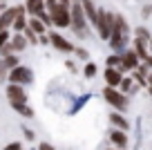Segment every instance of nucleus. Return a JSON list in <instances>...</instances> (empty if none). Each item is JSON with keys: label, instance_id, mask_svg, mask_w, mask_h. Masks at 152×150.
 Returning <instances> with one entry per match:
<instances>
[{"label": "nucleus", "instance_id": "obj_1", "mask_svg": "<svg viewBox=\"0 0 152 150\" xmlns=\"http://www.w3.org/2000/svg\"><path fill=\"white\" fill-rule=\"evenodd\" d=\"M72 32L78 40H85L90 38V20H87L85 11H83L81 0H72Z\"/></svg>", "mask_w": 152, "mask_h": 150}, {"label": "nucleus", "instance_id": "obj_2", "mask_svg": "<svg viewBox=\"0 0 152 150\" xmlns=\"http://www.w3.org/2000/svg\"><path fill=\"white\" fill-rule=\"evenodd\" d=\"M116 16H119V14H114V11L103 9V7H101L99 23H96V27H94V32L99 34V38H101V40H105V43H107L110 38H112L114 25H116Z\"/></svg>", "mask_w": 152, "mask_h": 150}, {"label": "nucleus", "instance_id": "obj_3", "mask_svg": "<svg viewBox=\"0 0 152 150\" xmlns=\"http://www.w3.org/2000/svg\"><path fill=\"white\" fill-rule=\"evenodd\" d=\"M103 99L116 110V112H125V110H128V96H125L119 88H110V85H105V88H103Z\"/></svg>", "mask_w": 152, "mask_h": 150}, {"label": "nucleus", "instance_id": "obj_4", "mask_svg": "<svg viewBox=\"0 0 152 150\" xmlns=\"http://www.w3.org/2000/svg\"><path fill=\"white\" fill-rule=\"evenodd\" d=\"M49 14H52V20H54L56 29H69L72 27V7H65L58 2Z\"/></svg>", "mask_w": 152, "mask_h": 150}, {"label": "nucleus", "instance_id": "obj_5", "mask_svg": "<svg viewBox=\"0 0 152 150\" xmlns=\"http://www.w3.org/2000/svg\"><path fill=\"white\" fill-rule=\"evenodd\" d=\"M121 61H123V63H121L116 70H121L123 74H125V72H134V70L143 63L141 56L134 52V47H128V49H123V52H121Z\"/></svg>", "mask_w": 152, "mask_h": 150}, {"label": "nucleus", "instance_id": "obj_6", "mask_svg": "<svg viewBox=\"0 0 152 150\" xmlns=\"http://www.w3.org/2000/svg\"><path fill=\"white\" fill-rule=\"evenodd\" d=\"M49 45L61 54H74V49H76L72 40H67L61 32H52V29H49Z\"/></svg>", "mask_w": 152, "mask_h": 150}, {"label": "nucleus", "instance_id": "obj_7", "mask_svg": "<svg viewBox=\"0 0 152 150\" xmlns=\"http://www.w3.org/2000/svg\"><path fill=\"white\" fill-rule=\"evenodd\" d=\"M9 83H18V85H29L34 83V72L27 65H18L9 72Z\"/></svg>", "mask_w": 152, "mask_h": 150}, {"label": "nucleus", "instance_id": "obj_8", "mask_svg": "<svg viewBox=\"0 0 152 150\" xmlns=\"http://www.w3.org/2000/svg\"><path fill=\"white\" fill-rule=\"evenodd\" d=\"M5 94L9 99V103H27V92L23 90V85L18 83H9L5 88Z\"/></svg>", "mask_w": 152, "mask_h": 150}, {"label": "nucleus", "instance_id": "obj_9", "mask_svg": "<svg viewBox=\"0 0 152 150\" xmlns=\"http://www.w3.org/2000/svg\"><path fill=\"white\" fill-rule=\"evenodd\" d=\"M81 5H83V11H85L90 25H92V27H96V23H99V14H101V7H96L94 0H81Z\"/></svg>", "mask_w": 152, "mask_h": 150}, {"label": "nucleus", "instance_id": "obj_10", "mask_svg": "<svg viewBox=\"0 0 152 150\" xmlns=\"http://www.w3.org/2000/svg\"><path fill=\"white\" fill-rule=\"evenodd\" d=\"M123 72L116 70V67H105L103 72V79H105V85H110V88H119L121 81H123Z\"/></svg>", "mask_w": 152, "mask_h": 150}, {"label": "nucleus", "instance_id": "obj_11", "mask_svg": "<svg viewBox=\"0 0 152 150\" xmlns=\"http://www.w3.org/2000/svg\"><path fill=\"white\" fill-rule=\"evenodd\" d=\"M110 141H112L116 148L125 150V148H128V132H125V130H119V128H116V130L110 135Z\"/></svg>", "mask_w": 152, "mask_h": 150}, {"label": "nucleus", "instance_id": "obj_12", "mask_svg": "<svg viewBox=\"0 0 152 150\" xmlns=\"http://www.w3.org/2000/svg\"><path fill=\"white\" fill-rule=\"evenodd\" d=\"M25 9L29 16H40L45 11V0H25Z\"/></svg>", "mask_w": 152, "mask_h": 150}, {"label": "nucleus", "instance_id": "obj_13", "mask_svg": "<svg viewBox=\"0 0 152 150\" xmlns=\"http://www.w3.org/2000/svg\"><path fill=\"white\" fill-rule=\"evenodd\" d=\"M110 123H112V126H116L119 130H125V132L130 130V121H128L121 112H112V114H110Z\"/></svg>", "mask_w": 152, "mask_h": 150}, {"label": "nucleus", "instance_id": "obj_14", "mask_svg": "<svg viewBox=\"0 0 152 150\" xmlns=\"http://www.w3.org/2000/svg\"><path fill=\"white\" fill-rule=\"evenodd\" d=\"M11 45H14L16 54H20V52H25V49H27L29 40H27V36H25V34H14V36H11Z\"/></svg>", "mask_w": 152, "mask_h": 150}, {"label": "nucleus", "instance_id": "obj_15", "mask_svg": "<svg viewBox=\"0 0 152 150\" xmlns=\"http://www.w3.org/2000/svg\"><path fill=\"white\" fill-rule=\"evenodd\" d=\"M29 27H31L34 32L38 34V36H40V34H47V32H49V27H47V25H45L40 18H38V16H29Z\"/></svg>", "mask_w": 152, "mask_h": 150}, {"label": "nucleus", "instance_id": "obj_16", "mask_svg": "<svg viewBox=\"0 0 152 150\" xmlns=\"http://www.w3.org/2000/svg\"><path fill=\"white\" fill-rule=\"evenodd\" d=\"M132 38H141V40L150 43V40H152V32L145 27V25H139V27L132 29Z\"/></svg>", "mask_w": 152, "mask_h": 150}, {"label": "nucleus", "instance_id": "obj_17", "mask_svg": "<svg viewBox=\"0 0 152 150\" xmlns=\"http://www.w3.org/2000/svg\"><path fill=\"white\" fill-rule=\"evenodd\" d=\"M11 108H14L18 114H23L25 119H31V117H34V110L29 108L27 103H11Z\"/></svg>", "mask_w": 152, "mask_h": 150}, {"label": "nucleus", "instance_id": "obj_18", "mask_svg": "<svg viewBox=\"0 0 152 150\" xmlns=\"http://www.w3.org/2000/svg\"><path fill=\"white\" fill-rule=\"evenodd\" d=\"M119 88H121L123 94H132L134 92V79H132V76H123V81H121Z\"/></svg>", "mask_w": 152, "mask_h": 150}, {"label": "nucleus", "instance_id": "obj_19", "mask_svg": "<svg viewBox=\"0 0 152 150\" xmlns=\"http://www.w3.org/2000/svg\"><path fill=\"white\" fill-rule=\"evenodd\" d=\"M96 72H99V67H96V63L87 61L85 65H83V76H85V79H94V76H96Z\"/></svg>", "mask_w": 152, "mask_h": 150}, {"label": "nucleus", "instance_id": "obj_20", "mask_svg": "<svg viewBox=\"0 0 152 150\" xmlns=\"http://www.w3.org/2000/svg\"><path fill=\"white\" fill-rule=\"evenodd\" d=\"M121 63H123V61H121V54L112 52V54L107 56V61H105V67H119Z\"/></svg>", "mask_w": 152, "mask_h": 150}, {"label": "nucleus", "instance_id": "obj_21", "mask_svg": "<svg viewBox=\"0 0 152 150\" xmlns=\"http://www.w3.org/2000/svg\"><path fill=\"white\" fill-rule=\"evenodd\" d=\"M9 65H7L5 63V58H0V83H2V81H9Z\"/></svg>", "mask_w": 152, "mask_h": 150}, {"label": "nucleus", "instance_id": "obj_22", "mask_svg": "<svg viewBox=\"0 0 152 150\" xmlns=\"http://www.w3.org/2000/svg\"><path fill=\"white\" fill-rule=\"evenodd\" d=\"M11 36H14V34H11V29H7V32H0V49H2V47H5L7 43L11 40Z\"/></svg>", "mask_w": 152, "mask_h": 150}, {"label": "nucleus", "instance_id": "obj_23", "mask_svg": "<svg viewBox=\"0 0 152 150\" xmlns=\"http://www.w3.org/2000/svg\"><path fill=\"white\" fill-rule=\"evenodd\" d=\"M74 54H76V58H81V61H90V56H87V49H85V47H76V49H74Z\"/></svg>", "mask_w": 152, "mask_h": 150}, {"label": "nucleus", "instance_id": "obj_24", "mask_svg": "<svg viewBox=\"0 0 152 150\" xmlns=\"http://www.w3.org/2000/svg\"><path fill=\"white\" fill-rule=\"evenodd\" d=\"M11 54H16V49H14V45H11V40H9L2 49H0V56H11Z\"/></svg>", "mask_w": 152, "mask_h": 150}, {"label": "nucleus", "instance_id": "obj_25", "mask_svg": "<svg viewBox=\"0 0 152 150\" xmlns=\"http://www.w3.org/2000/svg\"><path fill=\"white\" fill-rule=\"evenodd\" d=\"M38 150H56L52 143H47V141H43V143H38Z\"/></svg>", "mask_w": 152, "mask_h": 150}, {"label": "nucleus", "instance_id": "obj_26", "mask_svg": "<svg viewBox=\"0 0 152 150\" xmlns=\"http://www.w3.org/2000/svg\"><path fill=\"white\" fill-rule=\"evenodd\" d=\"M5 150H23V143H18V141H14V143H9Z\"/></svg>", "mask_w": 152, "mask_h": 150}, {"label": "nucleus", "instance_id": "obj_27", "mask_svg": "<svg viewBox=\"0 0 152 150\" xmlns=\"http://www.w3.org/2000/svg\"><path fill=\"white\" fill-rule=\"evenodd\" d=\"M65 65H67V70H72V72L76 70V63L74 61H65Z\"/></svg>", "mask_w": 152, "mask_h": 150}, {"label": "nucleus", "instance_id": "obj_28", "mask_svg": "<svg viewBox=\"0 0 152 150\" xmlns=\"http://www.w3.org/2000/svg\"><path fill=\"white\" fill-rule=\"evenodd\" d=\"M25 137H27V139H29V141H31V139H34V132H31V130H29V128H25Z\"/></svg>", "mask_w": 152, "mask_h": 150}, {"label": "nucleus", "instance_id": "obj_29", "mask_svg": "<svg viewBox=\"0 0 152 150\" xmlns=\"http://www.w3.org/2000/svg\"><path fill=\"white\" fill-rule=\"evenodd\" d=\"M143 63H145V65H148V67H150V70H152V54H148V58H145V61H143Z\"/></svg>", "mask_w": 152, "mask_h": 150}, {"label": "nucleus", "instance_id": "obj_30", "mask_svg": "<svg viewBox=\"0 0 152 150\" xmlns=\"http://www.w3.org/2000/svg\"><path fill=\"white\" fill-rule=\"evenodd\" d=\"M5 9H7V2H0V14H2Z\"/></svg>", "mask_w": 152, "mask_h": 150}, {"label": "nucleus", "instance_id": "obj_31", "mask_svg": "<svg viewBox=\"0 0 152 150\" xmlns=\"http://www.w3.org/2000/svg\"><path fill=\"white\" fill-rule=\"evenodd\" d=\"M150 54H152V40H150Z\"/></svg>", "mask_w": 152, "mask_h": 150}, {"label": "nucleus", "instance_id": "obj_32", "mask_svg": "<svg viewBox=\"0 0 152 150\" xmlns=\"http://www.w3.org/2000/svg\"><path fill=\"white\" fill-rule=\"evenodd\" d=\"M0 2H7V0H0Z\"/></svg>", "mask_w": 152, "mask_h": 150}, {"label": "nucleus", "instance_id": "obj_33", "mask_svg": "<svg viewBox=\"0 0 152 150\" xmlns=\"http://www.w3.org/2000/svg\"><path fill=\"white\" fill-rule=\"evenodd\" d=\"M119 150H121V148H119Z\"/></svg>", "mask_w": 152, "mask_h": 150}]
</instances>
